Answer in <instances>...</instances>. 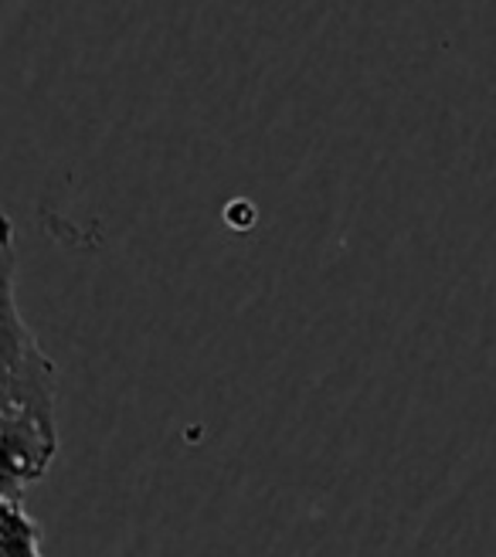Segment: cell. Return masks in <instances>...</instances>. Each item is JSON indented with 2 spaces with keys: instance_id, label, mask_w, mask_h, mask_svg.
<instances>
[{
  "instance_id": "cell-2",
  "label": "cell",
  "mask_w": 496,
  "mask_h": 557,
  "mask_svg": "<svg viewBox=\"0 0 496 557\" xmlns=\"http://www.w3.org/2000/svg\"><path fill=\"white\" fill-rule=\"evenodd\" d=\"M0 557H45L41 527L24 510L21 496L0 493Z\"/></svg>"
},
{
  "instance_id": "cell-1",
  "label": "cell",
  "mask_w": 496,
  "mask_h": 557,
  "mask_svg": "<svg viewBox=\"0 0 496 557\" xmlns=\"http://www.w3.org/2000/svg\"><path fill=\"white\" fill-rule=\"evenodd\" d=\"M4 310H0V344H4V405H0V445H4V496H21L48 476L59 456V368L41 350L35 330L17 306V245L14 225L4 232Z\"/></svg>"
}]
</instances>
